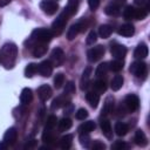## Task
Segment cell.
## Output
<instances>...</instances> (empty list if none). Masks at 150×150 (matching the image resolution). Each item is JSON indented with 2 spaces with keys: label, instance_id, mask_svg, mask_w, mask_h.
<instances>
[{
  "label": "cell",
  "instance_id": "15",
  "mask_svg": "<svg viewBox=\"0 0 150 150\" xmlns=\"http://www.w3.org/2000/svg\"><path fill=\"white\" fill-rule=\"evenodd\" d=\"M47 49H48L47 43H40V42H38V43H35L33 46L32 54H33L34 57H41V56H43L47 53Z\"/></svg>",
  "mask_w": 150,
  "mask_h": 150
},
{
  "label": "cell",
  "instance_id": "37",
  "mask_svg": "<svg viewBox=\"0 0 150 150\" xmlns=\"http://www.w3.org/2000/svg\"><path fill=\"white\" fill-rule=\"evenodd\" d=\"M35 73H38V64L29 63L26 66V68H25V76L26 77H32L33 75H35Z\"/></svg>",
  "mask_w": 150,
  "mask_h": 150
},
{
  "label": "cell",
  "instance_id": "8",
  "mask_svg": "<svg viewBox=\"0 0 150 150\" xmlns=\"http://www.w3.org/2000/svg\"><path fill=\"white\" fill-rule=\"evenodd\" d=\"M124 104L129 111H136L139 108V98L135 94H129L125 96Z\"/></svg>",
  "mask_w": 150,
  "mask_h": 150
},
{
  "label": "cell",
  "instance_id": "52",
  "mask_svg": "<svg viewBox=\"0 0 150 150\" xmlns=\"http://www.w3.org/2000/svg\"><path fill=\"white\" fill-rule=\"evenodd\" d=\"M7 146H8V144H6L5 142L0 143V150H5V149H7Z\"/></svg>",
  "mask_w": 150,
  "mask_h": 150
},
{
  "label": "cell",
  "instance_id": "34",
  "mask_svg": "<svg viewBox=\"0 0 150 150\" xmlns=\"http://www.w3.org/2000/svg\"><path fill=\"white\" fill-rule=\"evenodd\" d=\"M93 88L96 93H104L107 90V84H105V81L103 80H96L93 82Z\"/></svg>",
  "mask_w": 150,
  "mask_h": 150
},
{
  "label": "cell",
  "instance_id": "3",
  "mask_svg": "<svg viewBox=\"0 0 150 150\" xmlns=\"http://www.w3.org/2000/svg\"><path fill=\"white\" fill-rule=\"evenodd\" d=\"M68 18H69V15L63 11V13H61V14L54 20V22L52 23V28H50V30L53 32L54 35H60V34L63 32V29H64V27H66V23H67V21H68Z\"/></svg>",
  "mask_w": 150,
  "mask_h": 150
},
{
  "label": "cell",
  "instance_id": "43",
  "mask_svg": "<svg viewBox=\"0 0 150 150\" xmlns=\"http://www.w3.org/2000/svg\"><path fill=\"white\" fill-rule=\"evenodd\" d=\"M96 40H97V34H96V32L90 30L89 34H88V36H87V40H86L87 45H94V43L96 42Z\"/></svg>",
  "mask_w": 150,
  "mask_h": 150
},
{
  "label": "cell",
  "instance_id": "19",
  "mask_svg": "<svg viewBox=\"0 0 150 150\" xmlns=\"http://www.w3.org/2000/svg\"><path fill=\"white\" fill-rule=\"evenodd\" d=\"M86 98L88 101V103L90 104L91 108H96L98 105V102H100V94L96 93L95 90L94 91H88L86 94Z\"/></svg>",
  "mask_w": 150,
  "mask_h": 150
},
{
  "label": "cell",
  "instance_id": "45",
  "mask_svg": "<svg viewBox=\"0 0 150 150\" xmlns=\"http://www.w3.org/2000/svg\"><path fill=\"white\" fill-rule=\"evenodd\" d=\"M127 148V144L123 142V141H116L115 143H112V145H111V149H114V150H123V149H125Z\"/></svg>",
  "mask_w": 150,
  "mask_h": 150
},
{
  "label": "cell",
  "instance_id": "22",
  "mask_svg": "<svg viewBox=\"0 0 150 150\" xmlns=\"http://www.w3.org/2000/svg\"><path fill=\"white\" fill-rule=\"evenodd\" d=\"M148 47H146V45L145 43H139L136 48H135V52H134V56L136 57V59H144V57H146L148 56Z\"/></svg>",
  "mask_w": 150,
  "mask_h": 150
},
{
  "label": "cell",
  "instance_id": "49",
  "mask_svg": "<svg viewBox=\"0 0 150 150\" xmlns=\"http://www.w3.org/2000/svg\"><path fill=\"white\" fill-rule=\"evenodd\" d=\"M73 110H74V105L70 102L64 105V115H70L73 112Z\"/></svg>",
  "mask_w": 150,
  "mask_h": 150
},
{
  "label": "cell",
  "instance_id": "4",
  "mask_svg": "<svg viewBox=\"0 0 150 150\" xmlns=\"http://www.w3.org/2000/svg\"><path fill=\"white\" fill-rule=\"evenodd\" d=\"M130 73L136 76V77H139V79H144L145 75H146V64L143 62V61H135L131 63L130 68H129Z\"/></svg>",
  "mask_w": 150,
  "mask_h": 150
},
{
  "label": "cell",
  "instance_id": "21",
  "mask_svg": "<svg viewBox=\"0 0 150 150\" xmlns=\"http://www.w3.org/2000/svg\"><path fill=\"white\" fill-rule=\"evenodd\" d=\"M69 102H70V101H69V98L66 97V95H63V96H57L56 98L53 100L50 108H52L53 110H56V109H59V108H61V107H64V105L68 104Z\"/></svg>",
  "mask_w": 150,
  "mask_h": 150
},
{
  "label": "cell",
  "instance_id": "10",
  "mask_svg": "<svg viewBox=\"0 0 150 150\" xmlns=\"http://www.w3.org/2000/svg\"><path fill=\"white\" fill-rule=\"evenodd\" d=\"M86 29V25H83V21H80V22H76L74 25L70 26V28L68 29L67 32V39L68 40H73L76 38V35L80 33V32H83Z\"/></svg>",
  "mask_w": 150,
  "mask_h": 150
},
{
  "label": "cell",
  "instance_id": "1",
  "mask_svg": "<svg viewBox=\"0 0 150 150\" xmlns=\"http://www.w3.org/2000/svg\"><path fill=\"white\" fill-rule=\"evenodd\" d=\"M1 63L6 69H12L15 64L16 56H18V47L13 42H7L2 46L1 52Z\"/></svg>",
  "mask_w": 150,
  "mask_h": 150
},
{
  "label": "cell",
  "instance_id": "51",
  "mask_svg": "<svg viewBox=\"0 0 150 150\" xmlns=\"http://www.w3.org/2000/svg\"><path fill=\"white\" fill-rule=\"evenodd\" d=\"M12 0H0V7H5L6 5H8Z\"/></svg>",
  "mask_w": 150,
  "mask_h": 150
},
{
  "label": "cell",
  "instance_id": "35",
  "mask_svg": "<svg viewBox=\"0 0 150 150\" xmlns=\"http://www.w3.org/2000/svg\"><path fill=\"white\" fill-rule=\"evenodd\" d=\"M109 70V64L108 62H103V63H100L96 68V71H95V75L97 77H101V76H104Z\"/></svg>",
  "mask_w": 150,
  "mask_h": 150
},
{
  "label": "cell",
  "instance_id": "16",
  "mask_svg": "<svg viewBox=\"0 0 150 150\" xmlns=\"http://www.w3.org/2000/svg\"><path fill=\"white\" fill-rule=\"evenodd\" d=\"M118 34L124 36V38H129V36H132L134 33H135V27L132 23H124L122 25L120 28H118Z\"/></svg>",
  "mask_w": 150,
  "mask_h": 150
},
{
  "label": "cell",
  "instance_id": "17",
  "mask_svg": "<svg viewBox=\"0 0 150 150\" xmlns=\"http://www.w3.org/2000/svg\"><path fill=\"white\" fill-rule=\"evenodd\" d=\"M112 109H114V97L112 96H108L104 101V104H103V108L101 110V115L102 116H108L110 112H112Z\"/></svg>",
  "mask_w": 150,
  "mask_h": 150
},
{
  "label": "cell",
  "instance_id": "25",
  "mask_svg": "<svg viewBox=\"0 0 150 150\" xmlns=\"http://www.w3.org/2000/svg\"><path fill=\"white\" fill-rule=\"evenodd\" d=\"M77 8H79V0H68V4L64 8V12L69 16H71L77 12Z\"/></svg>",
  "mask_w": 150,
  "mask_h": 150
},
{
  "label": "cell",
  "instance_id": "24",
  "mask_svg": "<svg viewBox=\"0 0 150 150\" xmlns=\"http://www.w3.org/2000/svg\"><path fill=\"white\" fill-rule=\"evenodd\" d=\"M101 130H102V134L107 137V138H111L112 137V129H111V124L109 122V120L104 118L101 121Z\"/></svg>",
  "mask_w": 150,
  "mask_h": 150
},
{
  "label": "cell",
  "instance_id": "26",
  "mask_svg": "<svg viewBox=\"0 0 150 150\" xmlns=\"http://www.w3.org/2000/svg\"><path fill=\"white\" fill-rule=\"evenodd\" d=\"M123 82H124V80H123V76H122V75H115V76L112 77V80H111L110 87H111V89H112L114 91H117V90H120V89L122 88Z\"/></svg>",
  "mask_w": 150,
  "mask_h": 150
},
{
  "label": "cell",
  "instance_id": "23",
  "mask_svg": "<svg viewBox=\"0 0 150 150\" xmlns=\"http://www.w3.org/2000/svg\"><path fill=\"white\" fill-rule=\"evenodd\" d=\"M32 100H33V93H32V90L29 88H23L22 91H21V94H20V101H21V103L23 105H27V104H29L32 102Z\"/></svg>",
  "mask_w": 150,
  "mask_h": 150
},
{
  "label": "cell",
  "instance_id": "18",
  "mask_svg": "<svg viewBox=\"0 0 150 150\" xmlns=\"http://www.w3.org/2000/svg\"><path fill=\"white\" fill-rule=\"evenodd\" d=\"M91 70H93L91 67H87L82 73V77H81V89L82 90H86L90 84V80L89 79H90Z\"/></svg>",
  "mask_w": 150,
  "mask_h": 150
},
{
  "label": "cell",
  "instance_id": "48",
  "mask_svg": "<svg viewBox=\"0 0 150 150\" xmlns=\"http://www.w3.org/2000/svg\"><path fill=\"white\" fill-rule=\"evenodd\" d=\"M134 2H135L136 5H138L139 7H143V6H144V7L149 11V7H150V6H149V0H134Z\"/></svg>",
  "mask_w": 150,
  "mask_h": 150
},
{
  "label": "cell",
  "instance_id": "5",
  "mask_svg": "<svg viewBox=\"0 0 150 150\" xmlns=\"http://www.w3.org/2000/svg\"><path fill=\"white\" fill-rule=\"evenodd\" d=\"M104 52H105L104 47L101 46V45H98L96 47L90 48L87 52V59H88L89 62H96V61H98L104 55Z\"/></svg>",
  "mask_w": 150,
  "mask_h": 150
},
{
  "label": "cell",
  "instance_id": "6",
  "mask_svg": "<svg viewBox=\"0 0 150 150\" xmlns=\"http://www.w3.org/2000/svg\"><path fill=\"white\" fill-rule=\"evenodd\" d=\"M49 60H50L53 66H56V67L61 66L63 63V61H64V52H63V49L60 48V47L54 48L52 50V53H50V59Z\"/></svg>",
  "mask_w": 150,
  "mask_h": 150
},
{
  "label": "cell",
  "instance_id": "33",
  "mask_svg": "<svg viewBox=\"0 0 150 150\" xmlns=\"http://www.w3.org/2000/svg\"><path fill=\"white\" fill-rule=\"evenodd\" d=\"M42 141L46 143V144H48V145H52V144H54L55 143V136L52 134V131L50 130H47V129H45V131H43V134H42Z\"/></svg>",
  "mask_w": 150,
  "mask_h": 150
},
{
  "label": "cell",
  "instance_id": "2",
  "mask_svg": "<svg viewBox=\"0 0 150 150\" xmlns=\"http://www.w3.org/2000/svg\"><path fill=\"white\" fill-rule=\"evenodd\" d=\"M53 32L47 28H36L32 33V40L40 43H48L53 39Z\"/></svg>",
  "mask_w": 150,
  "mask_h": 150
},
{
  "label": "cell",
  "instance_id": "50",
  "mask_svg": "<svg viewBox=\"0 0 150 150\" xmlns=\"http://www.w3.org/2000/svg\"><path fill=\"white\" fill-rule=\"evenodd\" d=\"M35 145H36V141L35 139H32V141H28L26 143L25 149H33V148H35Z\"/></svg>",
  "mask_w": 150,
  "mask_h": 150
},
{
  "label": "cell",
  "instance_id": "29",
  "mask_svg": "<svg viewBox=\"0 0 150 150\" xmlns=\"http://www.w3.org/2000/svg\"><path fill=\"white\" fill-rule=\"evenodd\" d=\"M71 144H73V136L71 135H66L60 139V148L63 150L70 149Z\"/></svg>",
  "mask_w": 150,
  "mask_h": 150
},
{
  "label": "cell",
  "instance_id": "53",
  "mask_svg": "<svg viewBox=\"0 0 150 150\" xmlns=\"http://www.w3.org/2000/svg\"><path fill=\"white\" fill-rule=\"evenodd\" d=\"M118 1H121V2H123V1H125V0H118Z\"/></svg>",
  "mask_w": 150,
  "mask_h": 150
},
{
  "label": "cell",
  "instance_id": "7",
  "mask_svg": "<svg viewBox=\"0 0 150 150\" xmlns=\"http://www.w3.org/2000/svg\"><path fill=\"white\" fill-rule=\"evenodd\" d=\"M40 8L43 11V13L48 15H53L59 9V5L54 0H42L40 2Z\"/></svg>",
  "mask_w": 150,
  "mask_h": 150
},
{
  "label": "cell",
  "instance_id": "39",
  "mask_svg": "<svg viewBox=\"0 0 150 150\" xmlns=\"http://www.w3.org/2000/svg\"><path fill=\"white\" fill-rule=\"evenodd\" d=\"M148 9L145 7H139V8H136L135 9V19L136 20H143L146 18L148 15Z\"/></svg>",
  "mask_w": 150,
  "mask_h": 150
},
{
  "label": "cell",
  "instance_id": "13",
  "mask_svg": "<svg viewBox=\"0 0 150 150\" xmlns=\"http://www.w3.org/2000/svg\"><path fill=\"white\" fill-rule=\"evenodd\" d=\"M18 139V131L15 128H9L4 135V142L8 145H13Z\"/></svg>",
  "mask_w": 150,
  "mask_h": 150
},
{
  "label": "cell",
  "instance_id": "30",
  "mask_svg": "<svg viewBox=\"0 0 150 150\" xmlns=\"http://www.w3.org/2000/svg\"><path fill=\"white\" fill-rule=\"evenodd\" d=\"M111 33H112V28H111V26H109V25H102V26H100V28H98V34H100V36H101L102 39L109 38V36L111 35Z\"/></svg>",
  "mask_w": 150,
  "mask_h": 150
},
{
  "label": "cell",
  "instance_id": "31",
  "mask_svg": "<svg viewBox=\"0 0 150 150\" xmlns=\"http://www.w3.org/2000/svg\"><path fill=\"white\" fill-rule=\"evenodd\" d=\"M109 69L110 70H112V71H120V70H122L123 69V60H118V59H115V60H112V61H110L109 63Z\"/></svg>",
  "mask_w": 150,
  "mask_h": 150
},
{
  "label": "cell",
  "instance_id": "28",
  "mask_svg": "<svg viewBox=\"0 0 150 150\" xmlns=\"http://www.w3.org/2000/svg\"><path fill=\"white\" fill-rule=\"evenodd\" d=\"M128 131H129L128 124H125L123 122H116V124H115V132H116L117 136H124V135H127Z\"/></svg>",
  "mask_w": 150,
  "mask_h": 150
},
{
  "label": "cell",
  "instance_id": "54",
  "mask_svg": "<svg viewBox=\"0 0 150 150\" xmlns=\"http://www.w3.org/2000/svg\"><path fill=\"white\" fill-rule=\"evenodd\" d=\"M0 62H1V56H0Z\"/></svg>",
  "mask_w": 150,
  "mask_h": 150
},
{
  "label": "cell",
  "instance_id": "20",
  "mask_svg": "<svg viewBox=\"0 0 150 150\" xmlns=\"http://www.w3.org/2000/svg\"><path fill=\"white\" fill-rule=\"evenodd\" d=\"M134 141H135V143H136L138 146H145V145L148 144V138H146V136H145L144 131H143V130H141V129L136 130V132H135V137H134Z\"/></svg>",
  "mask_w": 150,
  "mask_h": 150
},
{
  "label": "cell",
  "instance_id": "42",
  "mask_svg": "<svg viewBox=\"0 0 150 150\" xmlns=\"http://www.w3.org/2000/svg\"><path fill=\"white\" fill-rule=\"evenodd\" d=\"M63 93H64V95H71V94H74L75 93V84H74V82H71V81L67 82Z\"/></svg>",
  "mask_w": 150,
  "mask_h": 150
},
{
  "label": "cell",
  "instance_id": "41",
  "mask_svg": "<svg viewBox=\"0 0 150 150\" xmlns=\"http://www.w3.org/2000/svg\"><path fill=\"white\" fill-rule=\"evenodd\" d=\"M56 116H54V115H50L48 118H47V122H46V128L45 129H47V130H52L55 125H56Z\"/></svg>",
  "mask_w": 150,
  "mask_h": 150
},
{
  "label": "cell",
  "instance_id": "46",
  "mask_svg": "<svg viewBox=\"0 0 150 150\" xmlns=\"http://www.w3.org/2000/svg\"><path fill=\"white\" fill-rule=\"evenodd\" d=\"M91 148H93V150H104L105 149V144L102 143L101 141H95L93 143Z\"/></svg>",
  "mask_w": 150,
  "mask_h": 150
},
{
  "label": "cell",
  "instance_id": "44",
  "mask_svg": "<svg viewBox=\"0 0 150 150\" xmlns=\"http://www.w3.org/2000/svg\"><path fill=\"white\" fill-rule=\"evenodd\" d=\"M76 118L77 120H80V121H83V120H86L87 117H88V111L84 109V108H80L77 111H76Z\"/></svg>",
  "mask_w": 150,
  "mask_h": 150
},
{
  "label": "cell",
  "instance_id": "38",
  "mask_svg": "<svg viewBox=\"0 0 150 150\" xmlns=\"http://www.w3.org/2000/svg\"><path fill=\"white\" fill-rule=\"evenodd\" d=\"M79 139H80V144L83 148L88 149V148L91 146V138L89 137L88 134H80V138Z\"/></svg>",
  "mask_w": 150,
  "mask_h": 150
},
{
  "label": "cell",
  "instance_id": "40",
  "mask_svg": "<svg viewBox=\"0 0 150 150\" xmlns=\"http://www.w3.org/2000/svg\"><path fill=\"white\" fill-rule=\"evenodd\" d=\"M63 83H64V75L62 73H57L54 77V87L56 89H59L63 86Z\"/></svg>",
  "mask_w": 150,
  "mask_h": 150
},
{
  "label": "cell",
  "instance_id": "36",
  "mask_svg": "<svg viewBox=\"0 0 150 150\" xmlns=\"http://www.w3.org/2000/svg\"><path fill=\"white\" fill-rule=\"evenodd\" d=\"M135 7H132L131 5L127 6L124 9H123V16L125 20H131V19H135Z\"/></svg>",
  "mask_w": 150,
  "mask_h": 150
},
{
  "label": "cell",
  "instance_id": "14",
  "mask_svg": "<svg viewBox=\"0 0 150 150\" xmlns=\"http://www.w3.org/2000/svg\"><path fill=\"white\" fill-rule=\"evenodd\" d=\"M104 13L110 16H117L121 14V5L117 2H111L104 8Z\"/></svg>",
  "mask_w": 150,
  "mask_h": 150
},
{
  "label": "cell",
  "instance_id": "12",
  "mask_svg": "<svg viewBox=\"0 0 150 150\" xmlns=\"http://www.w3.org/2000/svg\"><path fill=\"white\" fill-rule=\"evenodd\" d=\"M52 94H53V91H52V88L48 86V84H42V86H40L39 88H38V96H39V98L41 100V101H47V100H49L50 97H52Z\"/></svg>",
  "mask_w": 150,
  "mask_h": 150
},
{
  "label": "cell",
  "instance_id": "32",
  "mask_svg": "<svg viewBox=\"0 0 150 150\" xmlns=\"http://www.w3.org/2000/svg\"><path fill=\"white\" fill-rule=\"evenodd\" d=\"M73 125V122L69 117H63L62 120H60L59 122V130L60 131H67L68 129H70Z\"/></svg>",
  "mask_w": 150,
  "mask_h": 150
},
{
  "label": "cell",
  "instance_id": "47",
  "mask_svg": "<svg viewBox=\"0 0 150 150\" xmlns=\"http://www.w3.org/2000/svg\"><path fill=\"white\" fill-rule=\"evenodd\" d=\"M88 5L91 11H95L100 6V0H88Z\"/></svg>",
  "mask_w": 150,
  "mask_h": 150
},
{
  "label": "cell",
  "instance_id": "11",
  "mask_svg": "<svg viewBox=\"0 0 150 150\" xmlns=\"http://www.w3.org/2000/svg\"><path fill=\"white\" fill-rule=\"evenodd\" d=\"M110 53H111V55H112L115 59L123 60V57H124L125 54H127V47L123 46V45H120V43H114V45H111Z\"/></svg>",
  "mask_w": 150,
  "mask_h": 150
},
{
  "label": "cell",
  "instance_id": "9",
  "mask_svg": "<svg viewBox=\"0 0 150 150\" xmlns=\"http://www.w3.org/2000/svg\"><path fill=\"white\" fill-rule=\"evenodd\" d=\"M53 67L50 60H45L38 64V73L43 77H49L53 73Z\"/></svg>",
  "mask_w": 150,
  "mask_h": 150
},
{
  "label": "cell",
  "instance_id": "27",
  "mask_svg": "<svg viewBox=\"0 0 150 150\" xmlns=\"http://www.w3.org/2000/svg\"><path fill=\"white\" fill-rule=\"evenodd\" d=\"M95 127L96 125H95L94 121H87V122H84L80 125L79 131H80V134H89L95 129Z\"/></svg>",
  "mask_w": 150,
  "mask_h": 150
}]
</instances>
